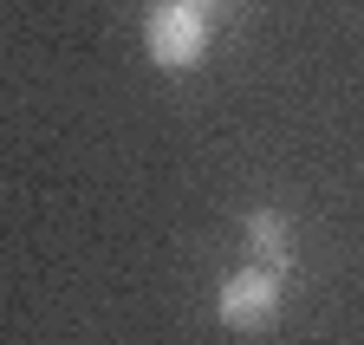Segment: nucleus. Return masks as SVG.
Here are the masks:
<instances>
[{
	"mask_svg": "<svg viewBox=\"0 0 364 345\" xmlns=\"http://www.w3.org/2000/svg\"><path fill=\"white\" fill-rule=\"evenodd\" d=\"M189 7H202V0H189Z\"/></svg>",
	"mask_w": 364,
	"mask_h": 345,
	"instance_id": "nucleus-4",
	"label": "nucleus"
},
{
	"mask_svg": "<svg viewBox=\"0 0 364 345\" xmlns=\"http://www.w3.org/2000/svg\"><path fill=\"white\" fill-rule=\"evenodd\" d=\"M144 46L163 72H189L202 53H208V14L189 7V0H163V7H150L144 20Z\"/></svg>",
	"mask_w": 364,
	"mask_h": 345,
	"instance_id": "nucleus-1",
	"label": "nucleus"
},
{
	"mask_svg": "<svg viewBox=\"0 0 364 345\" xmlns=\"http://www.w3.org/2000/svg\"><path fill=\"white\" fill-rule=\"evenodd\" d=\"M247 248H254V261H267V267L287 261V222H280V208H254L247 215Z\"/></svg>",
	"mask_w": 364,
	"mask_h": 345,
	"instance_id": "nucleus-3",
	"label": "nucleus"
},
{
	"mask_svg": "<svg viewBox=\"0 0 364 345\" xmlns=\"http://www.w3.org/2000/svg\"><path fill=\"white\" fill-rule=\"evenodd\" d=\"M215 319L228 332H267L280 319V274L273 267H241L221 280V299H215Z\"/></svg>",
	"mask_w": 364,
	"mask_h": 345,
	"instance_id": "nucleus-2",
	"label": "nucleus"
}]
</instances>
